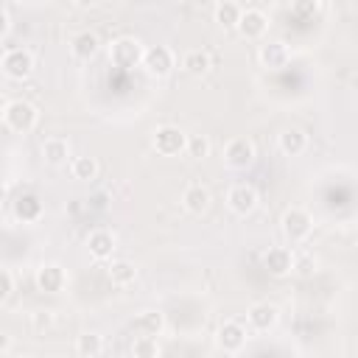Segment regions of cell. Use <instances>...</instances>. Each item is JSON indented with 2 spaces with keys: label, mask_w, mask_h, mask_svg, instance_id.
Segmentation results:
<instances>
[{
  "label": "cell",
  "mask_w": 358,
  "mask_h": 358,
  "mask_svg": "<svg viewBox=\"0 0 358 358\" xmlns=\"http://www.w3.org/2000/svg\"><path fill=\"white\" fill-rule=\"evenodd\" d=\"M76 6H81V8H92V6H98L101 0H73Z\"/></svg>",
  "instance_id": "obj_35"
},
{
  "label": "cell",
  "mask_w": 358,
  "mask_h": 358,
  "mask_svg": "<svg viewBox=\"0 0 358 358\" xmlns=\"http://www.w3.org/2000/svg\"><path fill=\"white\" fill-rule=\"evenodd\" d=\"M154 151L162 154V157H176L185 151V143H187V134L179 129V126H159L154 131Z\"/></svg>",
  "instance_id": "obj_6"
},
{
  "label": "cell",
  "mask_w": 358,
  "mask_h": 358,
  "mask_svg": "<svg viewBox=\"0 0 358 358\" xmlns=\"http://www.w3.org/2000/svg\"><path fill=\"white\" fill-rule=\"evenodd\" d=\"M215 344H218L224 352H229V355L241 352L243 344H246V327H243L241 322H235V319H227V322L215 330Z\"/></svg>",
  "instance_id": "obj_9"
},
{
  "label": "cell",
  "mask_w": 358,
  "mask_h": 358,
  "mask_svg": "<svg viewBox=\"0 0 358 358\" xmlns=\"http://www.w3.org/2000/svg\"><path fill=\"white\" fill-rule=\"evenodd\" d=\"M182 207H185L190 215L207 213V207H210V190H207L204 185H187L185 193H182Z\"/></svg>",
  "instance_id": "obj_16"
},
{
  "label": "cell",
  "mask_w": 358,
  "mask_h": 358,
  "mask_svg": "<svg viewBox=\"0 0 358 358\" xmlns=\"http://www.w3.org/2000/svg\"><path fill=\"white\" fill-rule=\"evenodd\" d=\"M291 266H294V255H291V249H285V246H271V249L263 255V268H266L271 277H288V274H291Z\"/></svg>",
  "instance_id": "obj_14"
},
{
  "label": "cell",
  "mask_w": 358,
  "mask_h": 358,
  "mask_svg": "<svg viewBox=\"0 0 358 358\" xmlns=\"http://www.w3.org/2000/svg\"><path fill=\"white\" fill-rule=\"evenodd\" d=\"M257 190L252 185H232L227 190V207L235 213V215H252L257 210Z\"/></svg>",
  "instance_id": "obj_8"
},
{
  "label": "cell",
  "mask_w": 358,
  "mask_h": 358,
  "mask_svg": "<svg viewBox=\"0 0 358 358\" xmlns=\"http://www.w3.org/2000/svg\"><path fill=\"white\" fill-rule=\"evenodd\" d=\"M8 28H11V22H8V14H6L3 8H0V39H3L6 34H8Z\"/></svg>",
  "instance_id": "obj_34"
},
{
  "label": "cell",
  "mask_w": 358,
  "mask_h": 358,
  "mask_svg": "<svg viewBox=\"0 0 358 358\" xmlns=\"http://www.w3.org/2000/svg\"><path fill=\"white\" fill-rule=\"evenodd\" d=\"M241 11H243V8H241L238 3H232V0H221V3H215V22H218L221 28H235Z\"/></svg>",
  "instance_id": "obj_26"
},
{
  "label": "cell",
  "mask_w": 358,
  "mask_h": 358,
  "mask_svg": "<svg viewBox=\"0 0 358 358\" xmlns=\"http://www.w3.org/2000/svg\"><path fill=\"white\" fill-rule=\"evenodd\" d=\"M42 201H39V196H34V193H22V196H17V201H14V215L20 218V221H39L42 218Z\"/></svg>",
  "instance_id": "obj_20"
},
{
  "label": "cell",
  "mask_w": 358,
  "mask_h": 358,
  "mask_svg": "<svg viewBox=\"0 0 358 358\" xmlns=\"http://www.w3.org/2000/svg\"><path fill=\"white\" fill-rule=\"evenodd\" d=\"M101 50V39L95 31H78L73 39H70V53L78 59V62H90L95 59Z\"/></svg>",
  "instance_id": "obj_15"
},
{
  "label": "cell",
  "mask_w": 358,
  "mask_h": 358,
  "mask_svg": "<svg viewBox=\"0 0 358 358\" xmlns=\"http://www.w3.org/2000/svg\"><path fill=\"white\" fill-rule=\"evenodd\" d=\"M257 59H260V64H263V67H268V70H282V67L288 64L291 53H288L285 42H280V39H268V42H263V45H260Z\"/></svg>",
  "instance_id": "obj_13"
},
{
  "label": "cell",
  "mask_w": 358,
  "mask_h": 358,
  "mask_svg": "<svg viewBox=\"0 0 358 358\" xmlns=\"http://www.w3.org/2000/svg\"><path fill=\"white\" fill-rule=\"evenodd\" d=\"M162 350H159V341L157 336H134L131 341V355L134 358H157Z\"/></svg>",
  "instance_id": "obj_27"
},
{
  "label": "cell",
  "mask_w": 358,
  "mask_h": 358,
  "mask_svg": "<svg viewBox=\"0 0 358 358\" xmlns=\"http://www.w3.org/2000/svg\"><path fill=\"white\" fill-rule=\"evenodd\" d=\"M137 336H159L165 330V316L159 310H143L137 313V319L131 322Z\"/></svg>",
  "instance_id": "obj_21"
},
{
  "label": "cell",
  "mask_w": 358,
  "mask_h": 358,
  "mask_svg": "<svg viewBox=\"0 0 358 358\" xmlns=\"http://www.w3.org/2000/svg\"><path fill=\"white\" fill-rule=\"evenodd\" d=\"M70 173H73V179H78V182L95 179V176H98V162H95V157H90V154L76 157V159L70 162Z\"/></svg>",
  "instance_id": "obj_24"
},
{
  "label": "cell",
  "mask_w": 358,
  "mask_h": 358,
  "mask_svg": "<svg viewBox=\"0 0 358 358\" xmlns=\"http://www.w3.org/2000/svg\"><path fill=\"white\" fill-rule=\"evenodd\" d=\"M185 154L193 157V159H204V157H210V140H207L204 134H187Z\"/></svg>",
  "instance_id": "obj_28"
},
{
  "label": "cell",
  "mask_w": 358,
  "mask_h": 358,
  "mask_svg": "<svg viewBox=\"0 0 358 358\" xmlns=\"http://www.w3.org/2000/svg\"><path fill=\"white\" fill-rule=\"evenodd\" d=\"M277 145H280V151H282L285 157H299V154L308 148V137H305V131H302V129L288 126V129L280 134Z\"/></svg>",
  "instance_id": "obj_18"
},
{
  "label": "cell",
  "mask_w": 358,
  "mask_h": 358,
  "mask_svg": "<svg viewBox=\"0 0 358 358\" xmlns=\"http://www.w3.org/2000/svg\"><path fill=\"white\" fill-rule=\"evenodd\" d=\"M266 28H268V17H266L260 8H246V11H241L238 25H235V31H238L243 39H260V36L266 34Z\"/></svg>",
  "instance_id": "obj_11"
},
{
  "label": "cell",
  "mask_w": 358,
  "mask_h": 358,
  "mask_svg": "<svg viewBox=\"0 0 358 358\" xmlns=\"http://www.w3.org/2000/svg\"><path fill=\"white\" fill-rule=\"evenodd\" d=\"M87 249H90V255L95 260H109L112 252H115V235L109 229H95L87 238Z\"/></svg>",
  "instance_id": "obj_17"
},
{
  "label": "cell",
  "mask_w": 358,
  "mask_h": 358,
  "mask_svg": "<svg viewBox=\"0 0 358 358\" xmlns=\"http://www.w3.org/2000/svg\"><path fill=\"white\" fill-rule=\"evenodd\" d=\"M196 3H199V6H213L215 0H196Z\"/></svg>",
  "instance_id": "obj_36"
},
{
  "label": "cell",
  "mask_w": 358,
  "mask_h": 358,
  "mask_svg": "<svg viewBox=\"0 0 358 358\" xmlns=\"http://www.w3.org/2000/svg\"><path fill=\"white\" fill-rule=\"evenodd\" d=\"M103 352V338L98 336V333H81L78 338H76V355H81V358H95V355H101Z\"/></svg>",
  "instance_id": "obj_25"
},
{
  "label": "cell",
  "mask_w": 358,
  "mask_h": 358,
  "mask_svg": "<svg viewBox=\"0 0 358 358\" xmlns=\"http://www.w3.org/2000/svg\"><path fill=\"white\" fill-rule=\"evenodd\" d=\"M280 229L288 243H302L313 232V215L305 207H288L280 218Z\"/></svg>",
  "instance_id": "obj_2"
},
{
  "label": "cell",
  "mask_w": 358,
  "mask_h": 358,
  "mask_svg": "<svg viewBox=\"0 0 358 358\" xmlns=\"http://www.w3.org/2000/svg\"><path fill=\"white\" fill-rule=\"evenodd\" d=\"M106 277H109L112 285L126 288V285H131V282L137 280V268H134V263H129V260H112V263L106 266Z\"/></svg>",
  "instance_id": "obj_22"
},
{
  "label": "cell",
  "mask_w": 358,
  "mask_h": 358,
  "mask_svg": "<svg viewBox=\"0 0 358 358\" xmlns=\"http://www.w3.org/2000/svg\"><path fill=\"white\" fill-rule=\"evenodd\" d=\"M277 319H280V310H277V305H271V302H255V305L246 310V322H249V327L257 330V333H268V330L277 324Z\"/></svg>",
  "instance_id": "obj_12"
},
{
  "label": "cell",
  "mask_w": 358,
  "mask_h": 358,
  "mask_svg": "<svg viewBox=\"0 0 358 358\" xmlns=\"http://www.w3.org/2000/svg\"><path fill=\"white\" fill-rule=\"evenodd\" d=\"M143 42L134 39V36H117L112 45H109V62L120 70H134L140 67L143 62Z\"/></svg>",
  "instance_id": "obj_3"
},
{
  "label": "cell",
  "mask_w": 358,
  "mask_h": 358,
  "mask_svg": "<svg viewBox=\"0 0 358 358\" xmlns=\"http://www.w3.org/2000/svg\"><path fill=\"white\" fill-rule=\"evenodd\" d=\"M11 291H14V277H11V271L0 268V302H6L11 296Z\"/></svg>",
  "instance_id": "obj_30"
},
{
  "label": "cell",
  "mask_w": 358,
  "mask_h": 358,
  "mask_svg": "<svg viewBox=\"0 0 358 358\" xmlns=\"http://www.w3.org/2000/svg\"><path fill=\"white\" fill-rule=\"evenodd\" d=\"M322 8V0H291V14L296 20H313Z\"/></svg>",
  "instance_id": "obj_29"
},
{
  "label": "cell",
  "mask_w": 358,
  "mask_h": 358,
  "mask_svg": "<svg viewBox=\"0 0 358 358\" xmlns=\"http://www.w3.org/2000/svg\"><path fill=\"white\" fill-rule=\"evenodd\" d=\"M316 268V260H310V257H294V266H291V271H299V274H310Z\"/></svg>",
  "instance_id": "obj_32"
},
{
  "label": "cell",
  "mask_w": 358,
  "mask_h": 358,
  "mask_svg": "<svg viewBox=\"0 0 358 358\" xmlns=\"http://www.w3.org/2000/svg\"><path fill=\"white\" fill-rule=\"evenodd\" d=\"M36 120H39L36 106L28 103V101H22V98H14V101H8L3 106V123L11 131H17V134H28L36 126Z\"/></svg>",
  "instance_id": "obj_1"
},
{
  "label": "cell",
  "mask_w": 358,
  "mask_h": 358,
  "mask_svg": "<svg viewBox=\"0 0 358 358\" xmlns=\"http://www.w3.org/2000/svg\"><path fill=\"white\" fill-rule=\"evenodd\" d=\"M0 67H3V73H6L8 78L22 81V78H28V76L34 73V56H31L25 48H11V50L3 53Z\"/></svg>",
  "instance_id": "obj_5"
},
{
  "label": "cell",
  "mask_w": 358,
  "mask_h": 358,
  "mask_svg": "<svg viewBox=\"0 0 358 358\" xmlns=\"http://www.w3.org/2000/svg\"><path fill=\"white\" fill-rule=\"evenodd\" d=\"M67 285V274L59 263H42L36 268V288L42 294H59Z\"/></svg>",
  "instance_id": "obj_10"
},
{
  "label": "cell",
  "mask_w": 358,
  "mask_h": 358,
  "mask_svg": "<svg viewBox=\"0 0 358 358\" xmlns=\"http://www.w3.org/2000/svg\"><path fill=\"white\" fill-rule=\"evenodd\" d=\"M210 67H213V59H210V53L201 50V48H193V50H187V53L182 56V70L190 73V76H204Z\"/></svg>",
  "instance_id": "obj_23"
},
{
  "label": "cell",
  "mask_w": 358,
  "mask_h": 358,
  "mask_svg": "<svg viewBox=\"0 0 358 358\" xmlns=\"http://www.w3.org/2000/svg\"><path fill=\"white\" fill-rule=\"evenodd\" d=\"M42 157L48 165H67L70 159V143L64 137H48L42 143Z\"/></svg>",
  "instance_id": "obj_19"
},
{
  "label": "cell",
  "mask_w": 358,
  "mask_h": 358,
  "mask_svg": "<svg viewBox=\"0 0 358 358\" xmlns=\"http://www.w3.org/2000/svg\"><path fill=\"white\" fill-rule=\"evenodd\" d=\"M50 324H53V313H50V310H36V313H34V330H36V333L48 330Z\"/></svg>",
  "instance_id": "obj_31"
},
{
  "label": "cell",
  "mask_w": 358,
  "mask_h": 358,
  "mask_svg": "<svg viewBox=\"0 0 358 358\" xmlns=\"http://www.w3.org/2000/svg\"><path fill=\"white\" fill-rule=\"evenodd\" d=\"M140 67H143L151 78H165V76L173 70V53H171V48H165V45H151V48H145Z\"/></svg>",
  "instance_id": "obj_4"
},
{
  "label": "cell",
  "mask_w": 358,
  "mask_h": 358,
  "mask_svg": "<svg viewBox=\"0 0 358 358\" xmlns=\"http://www.w3.org/2000/svg\"><path fill=\"white\" fill-rule=\"evenodd\" d=\"M11 350V336L6 330H0V355H6Z\"/></svg>",
  "instance_id": "obj_33"
},
{
  "label": "cell",
  "mask_w": 358,
  "mask_h": 358,
  "mask_svg": "<svg viewBox=\"0 0 358 358\" xmlns=\"http://www.w3.org/2000/svg\"><path fill=\"white\" fill-rule=\"evenodd\" d=\"M224 162L235 171H243L255 162V143L249 137H232L224 145Z\"/></svg>",
  "instance_id": "obj_7"
}]
</instances>
